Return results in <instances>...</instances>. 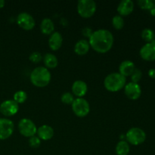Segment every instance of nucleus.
<instances>
[{
	"mask_svg": "<svg viewBox=\"0 0 155 155\" xmlns=\"http://www.w3.org/2000/svg\"><path fill=\"white\" fill-rule=\"evenodd\" d=\"M74 95L71 93V92H65L61 96V101L64 104H72L74 102Z\"/></svg>",
	"mask_w": 155,
	"mask_h": 155,
	"instance_id": "a878e982",
	"label": "nucleus"
},
{
	"mask_svg": "<svg viewBox=\"0 0 155 155\" xmlns=\"http://www.w3.org/2000/svg\"><path fill=\"white\" fill-rule=\"evenodd\" d=\"M112 25L116 30H121L124 27V20L120 15H116L112 19Z\"/></svg>",
	"mask_w": 155,
	"mask_h": 155,
	"instance_id": "b1692460",
	"label": "nucleus"
},
{
	"mask_svg": "<svg viewBox=\"0 0 155 155\" xmlns=\"http://www.w3.org/2000/svg\"><path fill=\"white\" fill-rule=\"evenodd\" d=\"M134 3L131 0H123L117 6V12L121 17L127 16L133 12Z\"/></svg>",
	"mask_w": 155,
	"mask_h": 155,
	"instance_id": "ddd939ff",
	"label": "nucleus"
},
{
	"mask_svg": "<svg viewBox=\"0 0 155 155\" xmlns=\"http://www.w3.org/2000/svg\"><path fill=\"white\" fill-rule=\"evenodd\" d=\"M27 98V95L24 91L19 90L16 92L14 95V101H16L18 104H22L25 102V101Z\"/></svg>",
	"mask_w": 155,
	"mask_h": 155,
	"instance_id": "5701e85b",
	"label": "nucleus"
},
{
	"mask_svg": "<svg viewBox=\"0 0 155 155\" xmlns=\"http://www.w3.org/2000/svg\"><path fill=\"white\" fill-rule=\"evenodd\" d=\"M130 151V145L124 140L120 141L116 146V153L117 155H128Z\"/></svg>",
	"mask_w": 155,
	"mask_h": 155,
	"instance_id": "412c9836",
	"label": "nucleus"
},
{
	"mask_svg": "<svg viewBox=\"0 0 155 155\" xmlns=\"http://www.w3.org/2000/svg\"><path fill=\"white\" fill-rule=\"evenodd\" d=\"M141 36H142V39H143L145 42H147V43H148V42H151L155 40L154 32L150 28L144 29L142 31Z\"/></svg>",
	"mask_w": 155,
	"mask_h": 155,
	"instance_id": "4be33fe9",
	"label": "nucleus"
},
{
	"mask_svg": "<svg viewBox=\"0 0 155 155\" xmlns=\"http://www.w3.org/2000/svg\"><path fill=\"white\" fill-rule=\"evenodd\" d=\"M63 38L61 34L58 32H54L48 39V45L53 51H57L61 47Z\"/></svg>",
	"mask_w": 155,
	"mask_h": 155,
	"instance_id": "f3484780",
	"label": "nucleus"
},
{
	"mask_svg": "<svg viewBox=\"0 0 155 155\" xmlns=\"http://www.w3.org/2000/svg\"><path fill=\"white\" fill-rule=\"evenodd\" d=\"M18 110H19V105L14 100H6L0 104V112L4 116H14L18 113Z\"/></svg>",
	"mask_w": 155,
	"mask_h": 155,
	"instance_id": "9d476101",
	"label": "nucleus"
},
{
	"mask_svg": "<svg viewBox=\"0 0 155 155\" xmlns=\"http://www.w3.org/2000/svg\"><path fill=\"white\" fill-rule=\"evenodd\" d=\"M139 53L142 58L144 60L148 61H155V40L145 44L141 48Z\"/></svg>",
	"mask_w": 155,
	"mask_h": 155,
	"instance_id": "f8f14e48",
	"label": "nucleus"
},
{
	"mask_svg": "<svg viewBox=\"0 0 155 155\" xmlns=\"http://www.w3.org/2000/svg\"><path fill=\"white\" fill-rule=\"evenodd\" d=\"M40 30L43 34L50 35L54 33V24L50 18H44L40 24Z\"/></svg>",
	"mask_w": 155,
	"mask_h": 155,
	"instance_id": "6ab92c4d",
	"label": "nucleus"
},
{
	"mask_svg": "<svg viewBox=\"0 0 155 155\" xmlns=\"http://www.w3.org/2000/svg\"><path fill=\"white\" fill-rule=\"evenodd\" d=\"M38 137L44 141L50 140L54 136V130L48 125H42L37 129L36 131Z\"/></svg>",
	"mask_w": 155,
	"mask_h": 155,
	"instance_id": "2eb2a0df",
	"label": "nucleus"
},
{
	"mask_svg": "<svg viewBox=\"0 0 155 155\" xmlns=\"http://www.w3.org/2000/svg\"><path fill=\"white\" fill-rule=\"evenodd\" d=\"M17 23L20 27L25 30H32L36 24L34 18L27 12H22L18 15L17 18Z\"/></svg>",
	"mask_w": 155,
	"mask_h": 155,
	"instance_id": "1a4fd4ad",
	"label": "nucleus"
},
{
	"mask_svg": "<svg viewBox=\"0 0 155 155\" xmlns=\"http://www.w3.org/2000/svg\"><path fill=\"white\" fill-rule=\"evenodd\" d=\"M126 77L120 73H112L105 77L104 85L107 91L116 92L122 89L126 86Z\"/></svg>",
	"mask_w": 155,
	"mask_h": 155,
	"instance_id": "7ed1b4c3",
	"label": "nucleus"
},
{
	"mask_svg": "<svg viewBox=\"0 0 155 155\" xmlns=\"http://www.w3.org/2000/svg\"><path fill=\"white\" fill-rule=\"evenodd\" d=\"M124 92L128 98L131 100H136L142 95V89L139 83L130 82L124 86Z\"/></svg>",
	"mask_w": 155,
	"mask_h": 155,
	"instance_id": "9b49d317",
	"label": "nucleus"
},
{
	"mask_svg": "<svg viewBox=\"0 0 155 155\" xmlns=\"http://www.w3.org/2000/svg\"><path fill=\"white\" fill-rule=\"evenodd\" d=\"M131 77V80L133 83H138L140 80L142 79V73L141 71V70L139 69H135V71H133V73L132 74V75L130 76Z\"/></svg>",
	"mask_w": 155,
	"mask_h": 155,
	"instance_id": "bb28decb",
	"label": "nucleus"
},
{
	"mask_svg": "<svg viewBox=\"0 0 155 155\" xmlns=\"http://www.w3.org/2000/svg\"><path fill=\"white\" fill-rule=\"evenodd\" d=\"M29 59L33 63H39V62H40L42 61V57L40 52H39V51H34V52L31 53V54L29 57Z\"/></svg>",
	"mask_w": 155,
	"mask_h": 155,
	"instance_id": "cd10ccee",
	"label": "nucleus"
},
{
	"mask_svg": "<svg viewBox=\"0 0 155 155\" xmlns=\"http://www.w3.org/2000/svg\"><path fill=\"white\" fill-rule=\"evenodd\" d=\"M138 5L141 8L145 10H151L155 7V2L151 0H139Z\"/></svg>",
	"mask_w": 155,
	"mask_h": 155,
	"instance_id": "393cba45",
	"label": "nucleus"
},
{
	"mask_svg": "<svg viewBox=\"0 0 155 155\" xmlns=\"http://www.w3.org/2000/svg\"><path fill=\"white\" fill-rule=\"evenodd\" d=\"M114 36L109 30L100 29L93 32L89 37V43L93 50L98 53H106L114 45Z\"/></svg>",
	"mask_w": 155,
	"mask_h": 155,
	"instance_id": "f257e3e1",
	"label": "nucleus"
},
{
	"mask_svg": "<svg viewBox=\"0 0 155 155\" xmlns=\"http://www.w3.org/2000/svg\"><path fill=\"white\" fill-rule=\"evenodd\" d=\"M92 33H93V32L92 31V29L89 28V27H85V28H83V30H82V33H83V36L88 38H89L92 36Z\"/></svg>",
	"mask_w": 155,
	"mask_h": 155,
	"instance_id": "c756f323",
	"label": "nucleus"
},
{
	"mask_svg": "<svg viewBox=\"0 0 155 155\" xmlns=\"http://www.w3.org/2000/svg\"><path fill=\"white\" fill-rule=\"evenodd\" d=\"M148 76H149L151 78L155 79V69L154 68H151L148 71Z\"/></svg>",
	"mask_w": 155,
	"mask_h": 155,
	"instance_id": "7c9ffc66",
	"label": "nucleus"
},
{
	"mask_svg": "<svg viewBox=\"0 0 155 155\" xmlns=\"http://www.w3.org/2000/svg\"><path fill=\"white\" fill-rule=\"evenodd\" d=\"M136 69L135 67V64L133 61L130 60H126L124 61L122 63L120 64L119 67V71L120 74L124 77H130L132 75L133 71Z\"/></svg>",
	"mask_w": 155,
	"mask_h": 155,
	"instance_id": "dca6fc26",
	"label": "nucleus"
},
{
	"mask_svg": "<svg viewBox=\"0 0 155 155\" xmlns=\"http://www.w3.org/2000/svg\"><path fill=\"white\" fill-rule=\"evenodd\" d=\"M43 61L47 69L48 68H51V69L55 68L58 64V61L57 57L53 54H51V53L45 54L43 58Z\"/></svg>",
	"mask_w": 155,
	"mask_h": 155,
	"instance_id": "aec40b11",
	"label": "nucleus"
},
{
	"mask_svg": "<svg viewBox=\"0 0 155 155\" xmlns=\"http://www.w3.org/2000/svg\"><path fill=\"white\" fill-rule=\"evenodd\" d=\"M88 90V86L83 80H77L72 85V92L76 96L82 98L86 94Z\"/></svg>",
	"mask_w": 155,
	"mask_h": 155,
	"instance_id": "4468645a",
	"label": "nucleus"
},
{
	"mask_svg": "<svg viewBox=\"0 0 155 155\" xmlns=\"http://www.w3.org/2000/svg\"><path fill=\"white\" fill-rule=\"evenodd\" d=\"M89 48H90V45L87 40L80 39L75 44L74 51L78 55H85L89 51Z\"/></svg>",
	"mask_w": 155,
	"mask_h": 155,
	"instance_id": "a211bd4d",
	"label": "nucleus"
},
{
	"mask_svg": "<svg viewBox=\"0 0 155 155\" xmlns=\"http://www.w3.org/2000/svg\"><path fill=\"white\" fill-rule=\"evenodd\" d=\"M127 142L133 145H139L146 139V133L139 127H133L127 131L126 134Z\"/></svg>",
	"mask_w": 155,
	"mask_h": 155,
	"instance_id": "39448f33",
	"label": "nucleus"
},
{
	"mask_svg": "<svg viewBox=\"0 0 155 155\" xmlns=\"http://www.w3.org/2000/svg\"><path fill=\"white\" fill-rule=\"evenodd\" d=\"M5 4V2L4 0H0V8L4 7Z\"/></svg>",
	"mask_w": 155,
	"mask_h": 155,
	"instance_id": "2f4dec72",
	"label": "nucleus"
},
{
	"mask_svg": "<svg viewBox=\"0 0 155 155\" xmlns=\"http://www.w3.org/2000/svg\"><path fill=\"white\" fill-rule=\"evenodd\" d=\"M30 81L36 87L42 88L48 86L51 81V73L45 67H38L30 74Z\"/></svg>",
	"mask_w": 155,
	"mask_h": 155,
	"instance_id": "f03ea898",
	"label": "nucleus"
},
{
	"mask_svg": "<svg viewBox=\"0 0 155 155\" xmlns=\"http://www.w3.org/2000/svg\"><path fill=\"white\" fill-rule=\"evenodd\" d=\"M18 130L22 136L28 138L35 136L37 131L36 124L28 118H24L19 121Z\"/></svg>",
	"mask_w": 155,
	"mask_h": 155,
	"instance_id": "0eeeda50",
	"label": "nucleus"
},
{
	"mask_svg": "<svg viewBox=\"0 0 155 155\" xmlns=\"http://www.w3.org/2000/svg\"><path fill=\"white\" fill-rule=\"evenodd\" d=\"M29 144H30V147L36 148L38 147H39V145H40L41 140L38 136H33L32 137H30V139H29Z\"/></svg>",
	"mask_w": 155,
	"mask_h": 155,
	"instance_id": "c85d7f7f",
	"label": "nucleus"
},
{
	"mask_svg": "<svg viewBox=\"0 0 155 155\" xmlns=\"http://www.w3.org/2000/svg\"><path fill=\"white\" fill-rule=\"evenodd\" d=\"M15 130L14 123L6 118H0V140H5L10 137Z\"/></svg>",
	"mask_w": 155,
	"mask_h": 155,
	"instance_id": "6e6552de",
	"label": "nucleus"
},
{
	"mask_svg": "<svg viewBox=\"0 0 155 155\" xmlns=\"http://www.w3.org/2000/svg\"><path fill=\"white\" fill-rule=\"evenodd\" d=\"M150 11H151V15H154H154H155V7L151 9V10H150Z\"/></svg>",
	"mask_w": 155,
	"mask_h": 155,
	"instance_id": "473e14b6",
	"label": "nucleus"
},
{
	"mask_svg": "<svg viewBox=\"0 0 155 155\" xmlns=\"http://www.w3.org/2000/svg\"><path fill=\"white\" fill-rule=\"evenodd\" d=\"M72 109L74 113L79 117H84L89 114L90 106L89 102L83 98H77L72 103Z\"/></svg>",
	"mask_w": 155,
	"mask_h": 155,
	"instance_id": "423d86ee",
	"label": "nucleus"
},
{
	"mask_svg": "<svg viewBox=\"0 0 155 155\" xmlns=\"http://www.w3.org/2000/svg\"><path fill=\"white\" fill-rule=\"evenodd\" d=\"M96 3L93 0H80L77 3V12L83 18H89L96 12Z\"/></svg>",
	"mask_w": 155,
	"mask_h": 155,
	"instance_id": "20e7f679",
	"label": "nucleus"
}]
</instances>
